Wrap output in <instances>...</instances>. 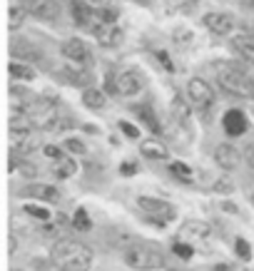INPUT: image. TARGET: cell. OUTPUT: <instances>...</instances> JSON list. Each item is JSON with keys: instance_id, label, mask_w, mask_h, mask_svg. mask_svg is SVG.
Masks as SVG:
<instances>
[{"instance_id": "7a4b0ae2", "label": "cell", "mask_w": 254, "mask_h": 271, "mask_svg": "<svg viewBox=\"0 0 254 271\" xmlns=\"http://www.w3.org/2000/svg\"><path fill=\"white\" fill-rule=\"evenodd\" d=\"M217 85L235 97H244V100H254V80L232 62H222L217 65Z\"/></svg>"}, {"instance_id": "f35d334b", "label": "cell", "mask_w": 254, "mask_h": 271, "mask_svg": "<svg viewBox=\"0 0 254 271\" xmlns=\"http://www.w3.org/2000/svg\"><path fill=\"white\" fill-rule=\"evenodd\" d=\"M247 162L252 164V169H254V144L252 147H247Z\"/></svg>"}, {"instance_id": "2e32d148", "label": "cell", "mask_w": 254, "mask_h": 271, "mask_svg": "<svg viewBox=\"0 0 254 271\" xmlns=\"http://www.w3.org/2000/svg\"><path fill=\"white\" fill-rule=\"evenodd\" d=\"M25 196H35V199H42V202H60V192L53 187V184H30L22 189Z\"/></svg>"}, {"instance_id": "ac0fdd59", "label": "cell", "mask_w": 254, "mask_h": 271, "mask_svg": "<svg viewBox=\"0 0 254 271\" xmlns=\"http://www.w3.org/2000/svg\"><path fill=\"white\" fill-rule=\"evenodd\" d=\"M60 75L67 80L70 85H82V87H90V82H93V75H87L85 70H67V67H62L60 70Z\"/></svg>"}, {"instance_id": "ab89813d", "label": "cell", "mask_w": 254, "mask_h": 271, "mask_svg": "<svg viewBox=\"0 0 254 271\" xmlns=\"http://www.w3.org/2000/svg\"><path fill=\"white\" fill-rule=\"evenodd\" d=\"M217 271H235L229 264H217Z\"/></svg>"}, {"instance_id": "9a60e30c", "label": "cell", "mask_w": 254, "mask_h": 271, "mask_svg": "<svg viewBox=\"0 0 254 271\" xmlns=\"http://www.w3.org/2000/svg\"><path fill=\"white\" fill-rule=\"evenodd\" d=\"M140 152L147 157V159H167V157H170L167 144H165V142H159L157 137H152V139H142Z\"/></svg>"}, {"instance_id": "e0dca14e", "label": "cell", "mask_w": 254, "mask_h": 271, "mask_svg": "<svg viewBox=\"0 0 254 271\" xmlns=\"http://www.w3.org/2000/svg\"><path fill=\"white\" fill-rule=\"evenodd\" d=\"M232 50L239 53V58L254 65V35H237L232 38Z\"/></svg>"}, {"instance_id": "9c48e42d", "label": "cell", "mask_w": 254, "mask_h": 271, "mask_svg": "<svg viewBox=\"0 0 254 271\" xmlns=\"http://www.w3.org/2000/svg\"><path fill=\"white\" fill-rule=\"evenodd\" d=\"M222 125H224V132L229 137H239L247 132V117L242 110H227L222 117Z\"/></svg>"}, {"instance_id": "44dd1931", "label": "cell", "mask_w": 254, "mask_h": 271, "mask_svg": "<svg viewBox=\"0 0 254 271\" xmlns=\"http://www.w3.org/2000/svg\"><path fill=\"white\" fill-rule=\"evenodd\" d=\"M75 172H78V164H75L70 157H60L58 164H55V177H58V179H70Z\"/></svg>"}, {"instance_id": "d6a6232c", "label": "cell", "mask_w": 254, "mask_h": 271, "mask_svg": "<svg viewBox=\"0 0 254 271\" xmlns=\"http://www.w3.org/2000/svg\"><path fill=\"white\" fill-rule=\"evenodd\" d=\"M120 130H122L125 135L130 137V139H137V137H140V130H137L135 125H130V122H125V119H120Z\"/></svg>"}, {"instance_id": "7bdbcfd3", "label": "cell", "mask_w": 254, "mask_h": 271, "mask_svg": "<svg viewBox=\"0 0 254 271\" xmlns=\"http://www.w3.org/2000/svg\"><path fill=\"white\" fill-rule=\"evenodd\" d=\"M167 271H175V269H167Z\"/></svg>"}, {"instance_id": "b9f144b4", "label": "cell", "mask_w": 254, "mask_h": 271, "mask_svg": "<svg viewBox=\"0 0 254 271\" xmlns=\"http://www.w3.org/2000/svg\"><path fill=\"white\" fill-rule=\"evenodd\" d=\"M252 204H254V196H252Z\"/></svg>"}, {"instance_id": "83f0119b", "label": "cell", "mask_w": 254, "mask_h": 271, "mask_svg": "<svg viewBox=\"0 0 254 271\" xmlns=\"http://www.w3.org/2000/svg\"><path fill=\"white\" fill-rule=\"evenodd\" d=\"M22 212L28 214V216H33V219H40V221H48L50 219V212L45 207H40V204H25Z\"/></svg>"}, {"instance_id": "4fadbf2b", "label": "cell", "mask_w": 254, "mask_h": 271, "mask_svg": "<svg viewBox=\"0 0 254 271\" xmlns=\"http://www.w3.org/2000/svg\"><path fill=\"white\" fill-rule=\"evenodd\" d=\"M204 25L215 33V35H227L235 28V18L227 13H207L204 15Z\"/></svg>"}, {"instance_id": "484cf974", "label": "cell", "mask_w": 254, "mask_h": 271, "mask_svg": "<svg viewBox=\"0 0 254 271\" xmlns=\"http://www.w3.org/2000/svg\"><path fill=\"white\" fill-rule=\"evenodd\" d=\"M25 13H28V10H25L22 5H20V8L13 5V8L8 10V28H10V30H18L20 25H22V20H25Z\"/></svg>"}, {"instance_id": "d590c367", "label": "cell", "mask_w": 254, "mask_h": 271, "mask_svg": "<svg viewBox=\"0 0 254 271\" xmlns=\"http://www.w3.org/2000/svg\"><path fill=\"white\" fill-rule=\"evenodd\" d=\"M157 60H159V62L165 65V70H167V72H175V65L170 62V58H167V53H162V50H159V53H157Z\"/></svg>"}, {"instance_id": "4dcf8cb0", "label": "cell", "mask_w": 254, "mask_h": 271, "mask_svg": "<svg viewBox=\"0 0 254 271\" xmlns=\"http://www.w3.org/2000/svg\"><path fill=\"white\" fill-rule=\"evenodd\" d=\"M235 249H237V256H239V259H244V261H249V259H252V247H249L244 239H237Z\"/></svg>"}, {"instance_id": "60d3db41", "label": "cell", "mask_w": 254, "mask_h": 271, "mask_svg": "<svg viewBox=\"0 0 254 271\" xmlns=\"http://www.w3.org/2000/svg\"><path fill=\"white\" fill-rule=\"evenodd\" d=\"M8 247H10V254L15 252V236H10V239H8Z\"/></svg>"}, {"instance_id": "e575fe53", "label": "cell", "mask_w": 254, "mask_h": 271, "mask_svg": "<svg viewBox=\"0 0 254 271\" xmlns=\"http://www.w3.org/2000/svg\"><path fill=\"white\" fill-rule=\"evenodd\" d=\"M42 152H45V157H50V159H55V162H58L60 157H65L62 152H60V147H55V144H45Z\"/></svg>"}, {"instance_id": "ffe728a7", "label": "cell", "mask_w": 254, "mask_h": 271, "mask_svg": "<svg viewBox=\"0 0 254 271\" xmlns=\"http://www.w3.org/2000/svg\"><path fill=\"white\" fill-rule=\"evenodd\" d=\"M98 40H100V45H105V47H115V45H120L122 42V30L120 28H107L105 25V30L98 35Z\"/></svg>"}, {"instance_id": "d6986e66", "label": "cell", "mask_w": 254, "mask_h": 271, "mask_svg": "<svg viewBox=\"0 0 254 271\" xmlns=\"http://www.w3.org/2000/svg\"><path fill=\"white\" fill-rule=\"evenodd\" d=\"M82 105L90 107V110H102L105 107V95L100 90H95V87H87L82 92Z\"/></svg>"}, {"instance_id": "8992f818", "label": "cell", "mask_w": 254, "mask_h": 271, "mask_svg": "<svg viewBox=\"0 0 254 271\" xmlns=\"http://www.w3.org/2000/svg\"><path fill=\"white\" fill-rule=\"evenodd\" d=\"M187 97H190V102L195 105L199 112H204V110H210V107L215 105V92H212L210 82L202 80V78L190 80V85H187Z\"/></svg>"}, {"instance_id": "5b68a950", "label": "cell", "mask_w": 254, "mask_h": 271, "mask_svg": "<svg viewBox=\"0 0 254 271\" xmlns=\"http://www.w3.org/2000/svg\"><path fill=\"white\" fill-rule=\"evenodd\" d=\"M137 204H140V209H145V214H150V216H152V221H155V224L172 221V219L177 216V209L170 204V202H165V199L140 196V199H137Z\"/></svg>"}, {"instance_id": "6da1fadb", "label": "cell", "mask_w": 254, "mask_h": 271, "mask_svg": "<svg viewBox=\"0 0 254 271\" xmlns=\"http://www.w3.org/2000/svg\"><path fill=\"white\" fill-rule=\"evenodd\" d=\"M50 259L60 271H90L93 249L78 239H60L50 252Z\"/></svg>"}, {"instance_id": "8d00e7d4", "label": "cell", "mask_w": 254, "mask_h": 271, "mask_svg": "<svg viewBox=\"0 0 254 271\" xmlns=\"http://www.w3.org/2000/svg\"><path fill=\"white\" fill-rule=\"evenodd\" d=\"M135 169H137V167H135V162H125V164L120 167V172H122L125 177H132V175H135Z\"/></svg>"}, {"instance_id": "f1b7e54d", "label": "cell", "mask_w": 254, "mask_h": 271, "mask_svg": "<svg viewBox=\"0 0 254 271\" xmlns=\"http://www.w3.org/2000/svg\"><path fill=\"white\" fill-rule=\"evenodd\" d=\"M10 169H18L22 177H35L38 175V167L35 164H30V162H25V159H20V162H10Z\"/></svg>"}, {"instance_id": "74e56055", "label": "cell", "mask_w": 254, "mask_h": 271, "mask_svg": "<svg viewBox=\"0 0 254 271\" xmlns=\"http://www.w3.org/2000/svg\"><path fill=\"white\" fill-rule=\"evenodd\" d=\"M215 189H217V192H219V189H224V194H227L229 189H232V184H229L227 179H222V182H217V184H215Z\"/></svg>"}, {"instance_id": "ba28073f", "label": "cell", "mask_w": 254, "mask_h": 271, "mask_svg": "<svg viewBox=\"0 0 254 271\" xmlns=\"http://www.w3.org/2000/svg\"><path fill=\"white\" fill-rule=\"evenodd\" d=\"M20 5L38 20H55L60 13L58 0H20Z\"/></svg>"}, {"instance_id": "7c38bea8", "label": "cell", "mask_w": 254, "mask_h": 271, "mask_svg": "<svg viewBox=\"0 0 254 271\" xmlns=\"http://www.w3.org/2000/svg\"><path fill=\"white\" fill-rule=\"evenodd\" d=\"M215 162L224 169V172H232L239 167V150L232 144H219L215 150Z\"/></svg>"}, {"instance_id": "836d02e7", "label": "cell", "mask_w": 254, "mask_h": 271, "mask_svg": "<svg viewBox=\"0 0 254 271\" xmlns=\"http://www.w3.org/2000/svg\"><path fill=\"white\" fill-rule=\"evenodd\" d=\"M65 150H70V152H75V155H82L85 152V144L80 142V139H65Z\"/></svg>"}, {"instance_id": "cb8c5ba5", "label": "cell", "mask_w": 254, "mask_h": 271, "mask_svg": "<svg viewBox=\"0 0 254 271\" xmlns=\"http://www.w3.org/2000/svg\"><path fill=\"white\" fill-rule=\"evenodd\" d=\"M170 172H172L177 179H182V182H195V172H192L184 162H172V164H170Z\"/></svg>"}, {"instance_id": "277c9868", "label": "cell", "mask_w": 254, "mask_h": 271, "mask_svg": "<svg viewBox=\"0 0 254 271\" xmlns=\"http://www.w3.org/2000/svg\"><path fill=\"white\" fill-rule=\"evenodd\" d=\"M25 117L30 119V125L35 130H50L60 122V105L50 97H40V100H33L25 110Z\"/></svg>"}, {"instance_id": "8fae6325", "label": "cell", "mask_w": 254, "mask_h": 271, "mask_svg": "<svg viewBox=\"0 0 254 271\" xmlns=\"http://www.w3.org/2000/svg\"><path fill=\"white\" fill-rule=\"evenodd\" d=\"M62 55L67 60H73V62H87V60L93 58V55H90V47L80 38L65 40V42H62Z\"/></svg>"}, {"instance_id": "3957f363", "label": "cell", "mask_w": 254, "mask_h": 271, "mask_svg": "<svg viewBox=\"0 0 254 271\" xmlns=\"http://www.w3.org/2000/svg\"><path fill=\"white\" fill-rule=\"evenodd\" d=\"M122 261L137 271H150V269H159L165 264V254L157 244L150 241H137L122 249Z\"/></svg>"}, {"instance_id": "f546056e", "label": "cell", "mask_w": 254, "mask_h": 271, "mask_svg": "<svg viewBox=\"0 0 254 271\" xmlns=\"http://www.w3.org/2000/svg\"><path fill=\"white\" fill-rule=\"evenodd\" d=\"M172 252H175V256H179V259H192V252H195V249H192L187 241H175Z\"/></svg>"}, {"instance_id": "52a82bcc", "label": "cell", "mask_w": 254, "mask_h": 271, "mask_svg": "<svg viewBox=\"0 0 254 271\" xmlns=\"http://www.w3.org/2000/svg\"><path fill=\"white\" fill-rule=\"evenodd\" d=\"M142 87H145V75L137 72V70H125V72H120L118 82H115V92L122 97L137 95Z\"/></svg>"}, {"instance_id": "5bb4252c", "label": "cell", "mask_w": 254, "mask_h": 271, "mask_svg": "<svg viewBox=\"0 0 254 271\" xmlns=\"http://www.w3.org/2000/svg\"><path fill=\"white\" fill-rule=\"evenodd\" d=\"M210 224L207 221H197V219H187L184 224H182V236L187 239V241H204V239H210Z\"/></svg>"}, {"instance_id": "7402d4cb", "label": "cell", "mask_w": 254, "mask_h": 271, "mask_svg": "<svg viewBox=\"0 0 254 271\" xmlns=\"http://www.w3.org/2000/svg\"><path fill=\"white\" fill-rule=\"evenodd\" d=\"M8 70H10V78L13 80H35V70L28 67V65H22V62H18V60H13L8 65Z\"/></svg>"}, {"instance_id": "603a6c76", "label": "cell", "mask_w": 254, "mask_h": 271, "mask_svg": "<svg viewBox=\"0 0 254 271\" xmlns=\"http://www.w3.org/2000/svg\"><path fill=\"white\" fill-rule=\"evenodd\" d=\"M10 50H13V55L15 58H33V60H40V53L35 47H30L25 40H13V45H10Z\"/></svg>"}, {"instance_id": "d4e9b609", "label": "cell", "mask_w": 254, "mask_h": 271, "mask_svg": "<svg viewBox=\"0 0 254 271\" xmlns=\"http://www.w3.org/2000/svg\"><path fill=\"white\" fill-rule=\"evenodd\" d=\"M135 112H137V117H142V119L147 122V127H150L152 132H159V122H157L155 112H152L147 105H140V107H135Z\"/></svg>"}, {"instance_id": "ee69618b", "label": "cell", "mask_w": 254, "mask_h": 271, "mask_svg": "<svg viewBox=\"0 0 254 271\" xmlns=\"http://www.w3.org/2000/svg\"><path fill=\"white\" fill-rule=\"evenodd\" d=\"M13 271H15V269H13Z\"/></svg>"}, {"instance_id": "1f68e13d", "label": "cell", "mask_w": 254, "mask_h": 271, "mask_svg": "<svg viewBox=\"0 0 254 271\" xmlns=\"http://www.w3.org/2000/svg\"><path fill=\"white\" fill-rule=\"evenodd\" d=\"M98 18L102 20V22H107V25H112V22L118 20V10H112V8H100Z\"/></svg>"}, {"instance_id": "4316f807", "label": "cell", "mask_w": 254, "mask_h": 271, "mask_svg": "<svg viewBox=\"0 0 254 271\" xmlns=\"http://www.w3.org/2000/svg\"><path fill=\"white\" fill-rule=\"evenodd\" d=\"M73 227H75L78 232H90V229H93V221H90V216H87L85 209H78V212H75V216H73Z\"/></svg>"}, {"instance_id": "30bf717a", "label": "cell", "mask_w": 254, "mask_h": 271, "mask_svg": "<svg viewBox=\"0 0 254 271\" xmlns=\"http://www.w3.org/2000/svg\"><path fill=\"white\" fill-rule=\"evenodd\" d=\"M73 20L78 22L80 28H87V30H93L95 28V22H98V10H93L87 3H82V0H75L73 3Z\"/></svg>"}]
</instances>
